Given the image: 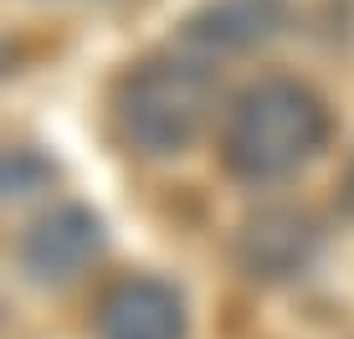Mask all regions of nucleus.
I'll list each match as a JSON object with an SVG mask.
<instances>
[{
  "instance_id": "f257e3e1",
  "label": "nucleus",
  "mask_w": 354,
  "mask_h": 339,
  "mask_svg": "<svg viewBox=\"0 0 354 339\" xmlns=\"http://www.w3.org/2000/svg\"><path fill=\"white\" fill-rule=\"evenodd\" d=\"M328 134H334L328 103L308 82L272 72L231 98L221 118V165L241 185H272L319 160Z\"/></svg>"
},
{
  "instance_id": "f03ea898",
  "label": "nucleus",
  "mask_w": 354,
  "mask_h": 339,
  "mask_svg": "<svg viewBox=\"0 0 354 339\" xmlns=\"http://www.w3.org/2000/svg\"><path fill=\"white\" fill-rule=\"evenodd\" d=\"M216 113V77L185 57H149L133 62L113 82L108 124L113 139L139 160H175L205 134Z\"/></svg>"
},
{
  "instance_id": "7ed1b4c3",
  "label": "nucleus",
  "mask_w": 354,
  "mask_h": 339,
  "mask_svg": "<svg viewBox=\"0 0 354 339\" xmlns=\"http://www.w3.org/2000/svg\"><path fill=\"white\" fill-rule=\"evenodd\" d=\"M103 247H108L103 216L88 211V205H77V201H62V205H52V211H41L26 232H21L16 268L36 288H67L103 257Z\"/></svg>"
},
{
  "instance_id": "20e7f679",
  "label": "nucleus",
  "mask_w": 354,
  "mask_h": 339,
  "mask_svg": "<svg viewBox=\"0 0 354 339\" xmlns=\"http://www.w3.org/2000/svg\"><path fill=\"white\" fill-rule=\"evenodd\" d=\"M319 252H324V226L303 205H267V211L247 216L231 241V257L252 283H292L319 262Z\"/></svg>"
},
{
  "instance_id": "39448f33",
  "label": "nucleus",
  "mask_w": 354,
  "mask_h": 339,
  "mask_svg": "<svg viewBox=\"0 0 354 339\" xmlns=\"http://www.w3.org/2000/svg\"><path fill=\"white\" fill-rule=\"evenodd\" d=\"M190 313L175 283L149 273L118 277L93 309V339H185Z\"/></svg>"
},
{
  "instance_id": "423d86ee",
  "label": "nucleus",
  "mask_w": 354,
  "mask_h": 339,
  "mask_svg": "<svg viewBox=\"0 0 354 339\" xmlns=\"http://www.w3.org/2000/svg\"><path fill=\"white\" fill-rule=\"evenodd\" d=\"M288 31V0H205L185 16V42L201 52H252Z\"/></svg>"
},
{
  "instance_id": "0eeeda50",
  "label": "nucleus",
  "mask_w": 354,
  "mask_h": 339,
  "mask_svg": "<svg viewBox=\"0 0 354 339\" xmlns=\"http://www.w3.org/2000/svg\"><path fill=\"white\" fill-rule=\"evenodd\" d=\"M57 185V160L36 144H0V205L31 201Z\"/></svg>"
},
{
  "instance_id": "6e6552de",
  "label": "nucleus",
  "mask_w": 354,
  "mask_h": 339,
  "mask_svg": "<svg viewBox=\"0 0 354 339\" xmlns=\"http://www.w3.org/2000/svg\"><path fill=\"white\" fill-rule=\"evenodd\" d=\"M16 62H21V46H16V42H10V36H6V31H0V82H6V77H10V72H16Z\"/></svg>"
},
{
  "instance_id": "1a4fd4ad",
  "label": "nucleus",
  "mask_w": 354,
  "mask_h": 339,
  "mask_svg": "<svg viewBox=\"0 0 354 339\" xmlns=\"http://www.w3.org/2000/svg\"><path fill=\"white\" fill-rule=\"evenodd\" d=\"M339 211L354 221V160H349V170H344V180H339Z\"/></svg>"
},
{
  "instance_id": "9d476101",
  "label": "nucleus",
  "mask_w": 354,
  "mask_h": 339,
  "mask_svg": "<svg viewBox=\"0 0 354 339\" xmlns=\"http://www.w3.org/2000/svg\"><path fill=\"white\" fill-rule=\"evenodd\" d=\"M6 319H10V313H6V304H0V334H6Z\"/></svg>"
}]
</instances>
